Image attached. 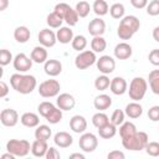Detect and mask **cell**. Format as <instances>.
I'll return each instance as SVG.
<instances>
[{
  "instance_id": "cell-54",
  "label": "cell",
  "mask_w": 159,
  "mask_h": 159,
  "mask_svg": "<svg viewBox=\"0 0 159 159\" xmlns=\"http://www.w3.org/2000/svg\"><path fill=\"white\" fill-rule=\"evenodd\" d=\"M7 6H9V0H0V11L6 10Z\"/></svg>"
},
{
  "instance_id": "cell-7",
  "label": "cell",
  "mask_w": 159,
  "mask_h": 159,
  "mask_svg": "<svg viewBox=\"0 0 159 159\" xmlns=\"http://www.w3.org/2000/svg\"><path fill=\"white\" fill-rule=\"evenodd\" d=\"M96 62H97L96 52L92 50H83L75 58V66L78 70H86L92 65H94Z\"/></svg>"
},
{
  "instance_id": "cell-49",
  "label": "cell",
  "mask_w": 159,
  "mask_h": 159,
  "mask_svg": "<svg viewBox=\"0 0 159 159\" xmlns=\"http://www.w3.org/2000/svg\"><path fill=\"white\" fill-rule=\"evenodd\" d=\"M45 158L46 159H60L61 158V154H60V152L55 147H48Z\"/></svg>"
},
{
  "instance_id": "cell-17",
  "label": "cell",
  "mask_w": 159,
  "mask_h": 159,
  "mask_svg": "<svg viewBox=\"0 0 159 159\" xmlns=\"http://www.w3.org/2000/svg\"><path fill=\"white\" fill-rule=\"evenodd\" d=\"M43 70L45 73L50 77H56L62 72V63L58 60L50 58L43 63Z\"/></svg>"
},
{
  "instance_id": "cell-10",
  "label": "cell",
  "mask_w": 159,
  "mask_h": 159,
  "mask_svg": "<svg viewBox=\"0 0 159 159\" xmlns=\"http://www.w3.org/2000/svg\"><path fill=\"white\" fill-rule=\"evenodd\" d=\"M32 60L31 57H27L25 53L20 52L17 53L15 57H14V61H12V65H14V68L20 72V73H24V72H27L29 70H31L32 67Z\"/></svg>"
},
{
  "instance_id": "cell-34",
  "label": "cell",
  "mask_w": 159,
  "mask_h": 159,
  "mask_svg": "<svg viewBox=\"0 0 159 159\" xmlns=\"http://www.w3.org/2000/svg\"><path fill=\"white\" fill-rule=\"evenodd\" d=\"M111 122V119L108 118V116L106 114V113H103L102 111H98L97 113H94L93 114V117H92V124L98 129V128H101V127H103V125H106L107 123H109Z\"/></svg>"
},
{
  "instance_id": "cell-46",
  "label": "cell",
  "mask_w": 159,
  "mask_h": 159,
  "mask_svg": "<svg viewBox=\"0 0 159 159\" xmlns=\"http://www.w3.org/2000/svg\"><path fill=\"white\" fill-rule=\"evenodd\" d=\"M70 9H71V6H70L68 4H66V2H58V4L55 6L53 11H55L56 14H58L60 16L65 17V15L67 14V11H68Z\"/></svg>"
},
{
  "instance_id": "cell-27",
  "label": "cell",
  "mask_w": 159,
  "mask_h": 159,
  "mask_svg": "<svg viewBox=\"0 0 159 159\" xmlns=\"http://www.w3.org/2000/svg\"><path fill=\"white\" fill-rule=\"evenodd\" d=\"M98 134L103 139H111L117 134V125L113 124L112 122H109L106 125L98 128Z\"/></svg>"
},
{
  "instance_id": "cell-50",
  "label": "cell",
  "mask_w": 159,
  "mask_h": 159,
  "mask_svg": "<svg viewBox=\"0 0 159 159\" xmlns=\"http://www.w3.org/2000/svg\"><path fill=\"white\" fill-rule=\"evenodd\" d=\"M107 158L108 159H124L125 158V154L120 150H112L107 154Z\"/></svg>"
},
{
  "instance_id": "cell-44",
  "label": "cell",
  "mask_w": 159,
  "mask_h": 159,
  "mask_svg": "<svg viewBox=\"0 0 159 159\" xmlns=\"http://www.w3.org/2000/svg\"><path fill=\"white\" fill-rule=\"evenodd\" d=\"M147 14L150 16H158L159 15V0H152L147 5Z\"/></svg>"
},
{
  "instance_id": "cell-13",
  "label": "cell",
  "mask_w": 159,
  "mask_h": 159,
  "mask_svg": "<svg viewBox=\"0 0 159 159\" xmlns=\"http://www.w3.org/2000/svg\"><path fill=\"white\" fill-rule=\"evenodd\" d=\"M109 89L113 94L116 96H122L127 91H128V83L127 81L123 78V77H114L111 80V86H109Z\"/></svg>"
},
{
  "instance_id": "cell-1",
  "label": "cell",
  "mask_w": 159,
  "mask_h": 159,
  "mask_svg": "<svg viewBox=\"0 0 159 159\" xmlns=\"http://www.w3.org/2000/svg\"><path fill=\"white\" fill-rule=\"evenodd\" d=\"M10 84L16 92L21 94H29L36 88L37 81H36V77L32 75H24L19 72V73L11 75Z\"/></svg>"
},
{
  "instance_id": "cell-18",
  "label": "cell",
  "mask_w": 159,
  "mask_h": 159,
  "mask_svg": "<svg viewBox=\"0 0 159 159\" xmlns=\"http://www.w3.org/2000/svg\"><path fill=\"white\" fill-rule=\"evenodd\" d=\"M132 53H133V48L127 42H119L114 47V57L117 60H127L132 56Z\"/></svg>"
},
{
  "instance_id": "cell-11",
  "label": "cell",
  "mask_w": 159,
  "mask_h": 159,
  "mask_svg": "<svg viewBox=\"0 0 159 159\" xmlns=\"http://www.w3.org/2000/svg\"><path fill=\"white\" fill-rule=\"evenodd\" d=\"M37 40H39L40 45H42L46 48H48V47H53L56 45L57 36H56V32H53L52 30L42 29V30H40V32L37 35Z\"/></svg>"
},
{
  "instance_id": "cell-29",
  "label": "cell",
  "mask_w": 159,
  "mask_h": 159,
  "mask_svg": "<svg viewBox=\"0 0 159 159\" xmlns=\"http://www.w3.org/2000/svg\"><path fill=\"white\" fill-rule=\"evenodd\" d=\"M92 10L97 16H104L109 12V6L106 0H94L92 5Z\"/></svg>"
},
{
  "instance_id": "cell-21",
  "label": "cell",
  "mask_w": 159,
  "mask_h": 159,
  "mask_svg": "<svg viewBox=\"0 0 159 159\" xmlns=\"http://www.w3.org/2000/svg\"><path fill=\"white\" fill-rule=\"evenodd\" d=\"M124 112H125V116L129 117L130 119H137L143 114V107L139 102L133 101L125 106Z\"/></svg>"
},
{
  "instance_id": "cell-25",
  "label": "cell",
  "mask_w": 159,
  "mask_h": 159,
  "mask_svg": "<svg viewBox=\"0 0 159 159\" xmlns=\"http://www.w3.org/2000/svg\"><path fill=\"white\" fill-rule=\"evenodd\" d=\"M31 37V32L26 26H17L14 30V39L19 43H26Z\"/></svg>"
},
{
  "instance_id": "cell-31",
  "label": "cell",
  "mask_w": 159,
  "mask_h": 159,
  "mask_svg": "<svg viewBox=\"0 0 159 159\" xmlns=\"http://www.w3.org/2000/svg\"><path fill=\"white\" fill-rule=\"evenodd\" d=\"M148 83L152 92L159 96V70H153L152 72H149Z\"/></svg>"
},
{
  "instance_id": "cell-40",
  "label": "cell",
  "mask_w": 159,
  "mask_h": 159,
  "mask_svg": "<svg viewBox=\"0 0 159 159\" xmlns=\"http://www.w3.org/2000/svg\"><path fill=\"white\" fill-rule=\"evenodd\" d=\"M63 20L66 21V24H67L68 26H75V25H77V22H78V20H80V16H78L76 9H72V7H71V9L67 11V14L65 15Z\"/></svg>"
},
{
  "instance_id": "cell-4",
  "label": "cell",
  "mask_w": 159,
  "mask_h": 159,
  "mask_svg": "<svg viewBox=\"0 0 159 159\" xmlns=\"http://www.w3.org/2000/svg\"><path fill=\"white\" fill-rule=\"evenodd\" d=\"M148 89V82L147 80H144L143 77H134L130 83H129V88H128V93H129V98L133 101H142L147 93Z\"/></svg>"
},
{
  "instance_id": "cell-6",
  "label": "cell",
  "mask_w": 159,
  "mask_h": 159,
  "mask_svg": "<svg viewBox=\"0 0 159 159\" xmlns=\"http://www.w3.org/2000/svg\"><path fill=\"white\" fill-rule=\"evenodd\" d=\"M60 89H61V84L57 80H46L43 82L40 83L37 91L39 94L43 98H52V97H57L60 94Z\"/></svg>"
},
{
  "instance_id": "cell-15",
  "label": "cell",
  "mask_w": 159,
  "mask_h": 159,
  "mask_svg": "<svg viewBox=\"0 0 159 159\" xmlns=\"http://www.w3.org/2000/svg\"><path fill=\"white\" fill-rule=\"evenodd\" d=\"M88 32L91 36H102L106 32V22L101 17H96L89 21L88 24Z\"/></svg>"
},
{
  "instance_id": "cell-55",
  "label": "cell",
  "mask_w": 159,
  "mask_h": 159,
  "mask_svg": "<svg viewBox=\"0 0 159 159\" xmlns=\"http://www.w3.org/2000/svg\"><path fill=\"white\" fill-rule=\"evenodd\" d=\"M73 158H78V159H84V155L82 153H72L70 155V159H73Z\"/></svg>"
},
{
  "instance_id": "cell-19",
  "label": "cell",
  "mask_w": 159,
  "mask_h": 159,
  "mask_svg": "<svg viewBox=\"0 0 159 159\" xmlns=\"http://www.w3.org/2000/svg\"><path fill=\"white\" fill-rule=\"evenodd\" d=\"M53 142L58 148H68L73 143V138L67 132H57L53 137Z\"/></svg>"
},
{
  "instance_id": "cell-8",
  "label": "cell",
  "mask_w": 159,
  "mask_h": 159,
  "mask_svg": "<svg viewBox=\"0 0 159 159\" xmlns=\"http://www.w3.org/2000/svg\"><path fill=\"white\" fill-rule=\"evenodd\" d=\"M78 147L84 153H92L98 147V139L93 133H82L78 139Z\"/></svg>"
},
{
  "instance_id": "cell-24",
  "label": "cell",
  "mask_w": 159,
  "mask_h": 159,
  "mask_svg": "<svg viewBox=\"0 0 159 159\" xmlns=\"http://www.w3.org/2000/svg\"><path fill=\"white\" fill-rule=\"evenodd\" d=\"M20 122L24 127L27 128H36L40 124V117L36 113L32 112H26L20 117Z\"/></svg>"
},
{
  "instance_id": "cell-23",
  "label": "cell",
  "mask_w": 159,
  "mask_h": 159,
  "mask_svg": "<svg viewBox=\"0 0 159 159\" xmlns=\"http://www.w3.org/2000/svg\"><path fill=\"white\" fill-rule=\"evenodd\" d=\"M47 56H48L47 50H46V47L42 46V45L34 47L32 51H31V55H30L31 60H32L35 63H45V62L47 61Z\"/></svg>"
},
{
  "instance_id": "cell-41",
  "label": "cell",
  "mask_w": 159,
  "mask_h": 159,
  "mask_svg": "<svg viewBox=\"0 0 159 159\" xmlns=\"http://www.w3.org/2000/svg\"><path fill=\"white\" fill-rule=\"evenodd\" d=\"M55 107H56V106H55L53 103L47 102V101H43V102H41V103L37 106V111H39L40 116H42L43 118H46V116H47Z\"/></svg>"
},
{
  "instance_id": "cell-28",
  "label": "cell",
  "mask_w": 159,
  "mask_h": 159,
  "mask_svg": "<svg viewBox=\"0 0 159 159\" xmlns=\"http://www.w3.org/2000/svg\"><path fill=\"white\" fill-rule=\"evenodd\" d=\"M52 135V130L48 125L46 124H39L35 129V139H40V140H48Z\"/></svg>"
},
{
  "instance_id": "cell-20",
  "label": "cell",
  "mask_w": 159,
  "mask_h": 159,
  "mask_svg": "<svg viewBox=\"0 0 159 159\" xmlns=\"http://www.w3.org/2000/svg\"><path fill=\"white\" fill-rule=\"evenodd\" d=\"M56 36H57V41L60 43H63V45H67L70 42H72L73 40V31L71 29V26H61L57 32H56Z\"/></svg>"
},
{
  "instance_id": "cell-2",
  "label": "cell",
  "mask_w": 159,
  "mask_h": 159,
  "mask_svg": "<svg viewBox=\"0 0 159 159\" xmlns=\"http://www.w3.org/2000/svg\"><path fill=\"white\" fill-rule=\"evenodd\" d=\"M140 29V21L134 15H127L120 19L117 29V35L120 40H130Z\"/></svg>"
},
{
  "instance_id": "cell-14",
  "label": "cell",
  "mask_w": 159,
  "mask_h": 159,
  "mask_svg": "<svg viewBox=\"0 0 159 159\" xmlns=\"http://www.w3.org/2000/svg\"><path fill=\"white\" fill-rule=\"evenodd\" d=\"M56 104L58 108H61L62 111H71L75 108L76 106V99L72 94L70 93H61L57 96L56 99Z\"/></svg>"
},
{
  "instance_id": "cell-52",
  "label": "cell",
  "mask_w": 159,
  "mask_h": 159,
  "mask_svg": "<svg viewBox=\"0 0 159 159\" xmlns=\"http://www.w3.org/2000/svg\"><path fill=\"white\" fill-rule=\"evenodd\" d=\"M7 93H9V86L4 81H0V98H5Z\"/></svg>"
},
{
  "instance_id": "cell-43",
  "label": "cell",
  "mask_w": 159,
  "mask_h": 159,
  "mask_svg": "<svg viewBox=\"0 0 159 159\" xmlns=\"http://www.w3.org/2000/svg\"><path fill=\"white\" fill-rule=\"evenodd\" d=\"M11 61H14V57H12V53L6 50V48H2L0 51V65L4 67V66H7Z\"/></svg>"
},
{
  "instance_id": "cell-56",
  "label": "cell",
  "mask_w": 159,
  "mask_h": 159,
  "mask_svg": "<svg viewBox=\"0 0 159 159\" xmlns=\"http://www.w3.org/2000/svg\"><path fill=\"white\" fill-rule=\"evenodd\" d=\"M14 158H15V155L11 154V153H9V152L6 154H2L1 155V159H14Z\"/></svg>"
},
{
  "instance_id": "cell-42",
  "label": "cell",
  "mask_w": 159,
  "mask_h": 159,
  "mask_svg": "<svg viewBox=\"0 0 159 159\" xmlns=\"http://www.w3.org/2000/svg\"><path fill=\"white\" fill-rule=\"evenodd\" d=\"M124 119H125V112L122 109H116L111 116V122L113 124H116L117 127L120 125L124 122Z\"/></svg>"
},
{
  "instance_id": "cell-33",
  "label": "cell",
  "mask_w": 159,
  "mask_h": 159,
  "mask_svg": "<svg viewBox=\"0 0 159 159\" xmlns=\"http://www.w3.org/2000/svg\"><path fill=\"white\" fill-rule=\"evenodd\" d=\"M63 21H65L63 17L60 16L58 14H56L55 11L50 12V14L47 15V17H46V22H47V25H48L51 29H60V27L62 26V22H63Z\"/></svg>"
},
{
  "instance_id": "cell-5",
  "label": "cell",
  "mask_w": 159,
  "mask_h": 159,
  "mask_svg": "<svg viewBox=\"0 0 159 159\" xmlns=\"http://www.w3.org/2000/svg\"><path fill=\"white\" fill-rule=\"evenodd\" d=\"M6 150L15 157L22 158L31 152V145L26 139H10L6 143Z\"/></svg>"
},
{
  "instance_id": "cell-30",
  "label": "cell",
  "mask_w": 159,
  "mask_h": 159,
  "mask_svg": "<svg viewBox=\"0 0 159 159\" xmlns=\"http://www.w3.org/2000/svg\"><path fill=\"white\" fill-rule=\"evenodd\" d=\"M135 132H137V127L133 122H123L119 125V135L122 139L133 135Z\"/></svg>"
},
{
  "instance_id": "cell-48",
  "label": "cell",
  "mask_w": 159,
  "mask_h": 159,
  "mask_svg": "<svg viewBox=\"0 0 159 159\" xmlns=\"http://www.w3.org/2000/svg\"><path fill=\"white\" fill-rule=\"evenodd\" d=\"M148 60L153 66H159V48H154L149 52Z\"/></svg>"
},
{
  "instance_id": "cell-51",
  "label": "cell",
  "mask_w": 159,
  "mask_h": 159,
  "mask_svg": "<svg viewBox=\"0 0 159 159\" xmlns=\"http://www.w3.org/2000/svg\"><path fill=\"white\" fill-rule=\"evenodd\" d=\"M130 4L135 9H144L148 5V0H130Z\"/></svg>"
},
{
  "instance_id": "cell-38",
  "label": "cell",
  "mask_w": 159,
  "mask_h": 159,
  "mask_svg": "<svg viewBox=\"0 0 159 159\" xmlns=\"http://www.w3.org/2000/svg\"><path fill=\"white\" fill-rule=\"evenodd\" d=\"M111 86V80L107 75H102V76H98L96 80H94V87L98 91H106L108 87Z\"/></svg>"
},
{
  "instance_id": "cell-47",
  "label": "cell",
  "mask_w": 159,
  "mask_h": 159,
  "mask_svg": "<svg viewBox=\"0 0 159 159\" xmlns=\"http://www.w3.org/2000/svg\"><path fill=\"white\" fill-rule=\"evenodd\" d=\"M148 118L152 122H159V106H153L148 109Z\"/></svg>"
},
{
  "instance_id": "cell-32",
  "label": "cell",
  "mask_w": 159,
  "mask_h": 159,
  "mask_svg": "<svg viewBox=\"0 0 159 159\" xmlns=\"http://www.w3.org/2000/svg\"><path fill=\"white\" fill-rule=\"evenodd\" d=\"M107 47V41L103 36H94L91 41V48L92 51H94L96 53L103 52Z\"/></svg>"
},
{
  "instance_id": "cell-16",
  "label": "cell",
  "mask_w": 159,
  "mask_h": 159,
  "mask_svg": "<svg viewBox=\"0 0 159 159\" xmlns=\"http://www.w3.org/2000/svg\"><path fill=\"white\" fill-rule=\"evenodd\" d=\"M70 128L73 133H77V134H82L86 132L87 129V120L83 116H80V114H76L73 116L71 119H70Z\"/></svg>"
},
{
  "instance_id": "cell-12",
  "label": "cell",
  "mask_w": 159,
  "mask_h": 159,
  "mask_svg": "<svg viewBox=\"0 0 159 159\" xmlns=\"http://www.w3.org/2000/svg\"><path fill=\"white\" fill-rule=\"evenodd\" d=\"M19 113L12 108L2 109L0 113V122L5 127H15L19 122Z\"/></svg>"
},
{
  "instance_id": "cell-22",
  "label": "cell",
  "mask_w": 159,
  "mask_h": 159,
  "mask_svg": "<svg viewBox=\"0 0 159 159\" xmlns=\"http://www.w3.org/2000/svg\"><path fill=\"white\" fill-rule=\"evenodd\" d=\"M48 149L47 142L46 140H40V139H35L31 144V153L34 157L36 158H42L46 155Z\"/></svg>"
},
{
  "instance_id": "cell-26",
  "label": "cell",
  "mask_w": 159,
  "mask_h": 159,
  "mask_svg": "<svg viewBox=\"0 0 159 159\" xmlns=\"http://www.w3.org/2000/svg\"><path fill=\"white\" fill-rule=\"evenodd\" d=\"M93 106H94V108L96 109H98V111H106V109H108L111 106H112V98L108 96V94H99V96H97L96 98H94V101H93Z\"/></svg>"
},
{
  "instance_id": "cell-45",
  "label": "cell",
  "mask_w": 159,
  "mask_h": 159,
  "mask_svg": "<svg viewBox=\"0 0 159 159\" xmlns=\"http://www.w3.org/2000/svg\"><path fill=\"white\" fill-rule=\"evenodd\" d=\"M145 152L150 157H159V143L158 142H149L145 147Z\"/></svg>"
},
{
  "instance_id": "cell-3",
  "label": "cell",
  "mask_w": 159,
  "mask_h": 159,
  "mask_svg": "<svg viewBox=\"0 0 159 159\" xmlns=\"http://www.w3.org/2000/svg\"><path fill=\"white\" fill-rule=\"evenodd\" d=\"M148 143H149V137L145 132H142V130L139 132L137 130L133 135L122 139V145L124 147V149H128L132 152L145 149Z\"/></svg>"
},
{
  "instance_id": "cell-53",
  "label": "cell",
  "mask_w": 159,
  "mask_h": 159,
  "mask_svg": "<svg viewBox=\"0 0 159 159\" xmlns=\"http://www.w3.org/2000/svg\"><path fill=\"white\" fill-rule=\"evenodd\" d=\"M153 39L159 43V26H155L153 30Z\"/></svg>"
},
{
  "instance_id": "cell-37",
  "label": "cell",
  "mask_w": 159,
  "mask_h": 159,
  "mask_svg": "<svg viewBox=\"0 0 159 159\" xmlns=\"http://www.w3.org/2000/svg\"><path fill=\"white\" fill-rule=\"evenodd\" d=\"M87 43H88V42H87V39H86V36H83V35H77V36H75L73 40H72V42H71L72 48L76 50V51H78V52L83 51V50L86 48Z\"/></svg>"
},
{
  "instance_id": "cell-39",
  "label": "cell",
  "mask_w": 159,
  "mask_h": 159,
  "mask_svg": "<svg viewBox=\"0 0 159 159\" xmlns=\"http://www.w3.org/2000/svg\"><path fill=\"white\" fill-rule=\"evenodd\" d=\"M76 11H77V14H78V16L80 17H86V16H88V14H89V11H91V5L87 2V1H84V0H81V1H78L77 4H76Z\"/></svg>"
},
{
  "instance_id": "cell-9",
  "label": "cell",
  "mask_w": 159,
  "mask_h": 159,
  "mask_svg": "<svg viewBox=\"0 0 159 159\" xmlns=\"http://www.w3.org/2000/svg\"><path fill=\"white\" fill-rule=\"evenodd\" d=\"M96 65L102 75H109L116 68V60L109 55H103L99 58H97Z\"/></svg>"
},
{
  "instance_id": "cell-36",
  "label": "cell",
  "mask_w": 159,
  "mask_h": 159,
  "mask_svg": "<svg viewBox=\"0 0 159 159\" xmlns=\"http://www.w3.org/2000/svg\"><path fill=\"white\" fill-rule=\"evenodd\" d=\"M62 109L61 108H58V107H55L47 116H46V120L50 123V124H57V123H60L61 122V119H62Z\"/></svg>"
},
{
  "instance_id": "cell-35",
  "label": "cell",
  "mask_w": 159,
  "mask_h": 159,
  "mask_svg": "<svg viewBox=\"0 0 159 159\" xmlns=\"http://www.w3.org/2000/svg\"><path fill=\"white\" fill-rule=\"evenodd\" d=\"M125 7H124V5L123 4H120V2H116V4H113L111 7H109V15L113 17V19H116V20H120V19H123L125 15Z\"/></svg>"
}]
</instances>
